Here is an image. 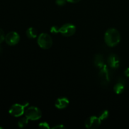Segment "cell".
Returning <instances> with one entry per match:
<instances>
[{
	"label": "cell",
	"instance_id": "1",
	"mask_svg": "<svg viewBox=\"0 0 129 129\" xmlns=\"http://www.w3.org/2000/svg\"><path fill=\"white\" fill-rule=\"evenodd\" d=\"M121 39L119 31L115 28H109L105 34V41L109 47H115L118 45Z\"/></svg>",
	"mask_w": 129,
	"mask_h": 129
},
{
	"label": "cell",
	"instance_id": "2",
	"mask_svg": "<svg viewBox=\"0 0 129 129\" xmlns=\"http://www.w3.org/2000/svg\"><path fill=\"white\" fill-rule=\"evenodd\" d=\"M37 43L43 49H49L52 47L53 40L51 36L46 33H42L38 37Z\"/></svg>",
	"mask_w": 129,
	"mask_h": 129
},
{
	"label": "cell",
	"instance_id": "3",
	"mask_svg": "<svg viewBox=\"0 0 129 129\" xmlns=\"http://www.w3.org/2000/svg\"><path fill=\"white\" fill-rule=\"evenodd\" d=\"M28 105V103H25L23 105L18 104V103L13 105L9 110V113L15 117H20L24 114L25 112V108Z\"/></svg>",
	"mask_w": 129,
	"mask_h": 129
},
{
	"label": "cell",
	"instance_id": "4",
	"mask_svg": "<svg viewBox=\"0 0 129 129\" xmlns=\"http://www.w3.org/2000/svg\"><path fill=\"white\" fill-rule=\"evenodd\" d=\"M25 117L30 120H37L42 117V112L36 107H30L25 110Z\"/></svg>",
	"mask_w": 129,
	"mask_h": 129
},
{
	"label": "cell",
	"instance_id": "5",
	"mask_svg": "<svg viewBox=\"0 0 129 129\" xmlns=\"http://www.w3.org/2000/svg\"><path fill=\"white\" fill-rule=\"evenodd\" d=\"M20 35L16 31H10L5 35V40L6 44L11 46L16 45L20 41Z\"/></svg>",
	"mask_w": 129,
	"mask_h": 129
},
{
	"label": "cell",
	"instance_id": "6",
	"mask_svg": "<svg viewBox=\"0 0 129 129\" xmlns=\"http://www.w3.org/2000/svg\"><path fill=\"white\" fill-rule=\"evenodd\" d=\"M76 32V26L71 23H66L59 28V33L65 37H71Z\"/></svg>",
	"mask_w": 129,
	"mask_h": 129
},
{
	"label": "cell",
	"instance_id": "7",
	"mask_svg": "<svg viewBox=\"0 0 129 129\" xmlns=\"http://www.w3.org/2000/svg\"><path fill=\"white\" fill-rule=\"evenodd\" d=\"M102 120L99 117L91 116L87 118L85 121V126L87 128L95 129L97 128L101 124Z\"/></svg>",
	"mask_w": 129,
	"mask_h": 129
},
{
	"label": "cell",
	"instance_id": "8",
	"mask_svg": "<svg viewBox=\"0 0 129 129\" xmlns=\"http://www.w3.org/2000/svg\"><path fill=\"white\" fill-rule=\"evenodd\" d=\"M100 78L101 82L103 84H107L109 81V74H108V70L107 66H103L100 68Z\"/></svg>",
	"mask_w": 129,
	"mask_h": 129
},
{
	"label": "cell",
	"instance_id": "9",
	"mask_svg": "<svg viewBox=\"0 0 129 129\" xmlns=\"http://www.w3.org/2000/svg\"><path fill=\"white\" fill-rule=\"evenodd\" d=\"M108 64L111 68L114 69L118 68L120 65V59L118 55L113 54L110 55L108 58Z\"/></svg>",
	"mask_w": 129,
	"mask_h": 129
},
{
	"label": "cell",
	"instance_id": "10",
	"mask_svg": "<svg viewBox=\"0 0 129 129\" xmlns=\"http://www.w3.org/2000/svg\"><path fill=\"white\" fill-rule=\"evenodd\" d=\"M69 103V101L66 98H58L55 103V106L59 109H64L66 108Z\"/></svg>",
	"mask_w": 129,
	"mask_h": 129
},
{
	"label": "cell",
	"instance_id": "11",
	"mask_svg": "<svg viewBox=\"0 0 129 129\" xmlns=\"http://www.w3.org/2000/svg\"><path fill=\"white\" fill-rule=\"evenodd\" d=\"M94 64L97 67L101 68L105 66L104 64V60H103V57L101 54H97L96 55L95 58H94Z\"/></svg>",
	"mask_w": 129,
	"mask_h": 129
},
{
	"label": "cell",
	"instance_id": "12",
	"mask_svg": "<svg viewBox=\"0 0 129 129\" xmlns=\"http://www.w3.org/2000/svg\"><path fill=\"white\" fill-rule=\"evenodd\" d=\"M26 36L29 38V39H34L37 37V31L35 30L34 28L30 27L27 29L26 31Z\"/></svg>",
	"mask_w": 129,
	"mask_h": 129
},
{
	"label": "cell",
	"instance_id": "13",
	"mask_svg": "<svg viewBox=\"0 0 129 129\" xmlns=\"http://www.w3.org/2000/svg\"><path fill=\"white\" fill-rule=\"evenodd\" d=\"M124 85H123L122 83H117V84H115V85L114 86L113 89H114L115 93L119 94H121V93L124 91Z\"/></svg>",
	"mask_w": 129,
	"mask_h": 129
},
{
	"label": "cell",
	"instance_id": "14",
	"mask_svg": "<svg viewBox=\"0 0 129 129\" xmlns=\"http://www.w3.org/2000/svg\"><path fill=\"white\" fill-rule=\"evenodd\" d=\"M29 120L26 118V117L25 118H23L20 119L18 122V125L20 128H25L26 125H27L28 123Z\"/></svg>",
	"mask_w": 129,
	"mask_h": 129
},
{
	"label": "cell",
	"instance_id": "15",
	"mask_svg": "<svg viewBox=\"0 0 129 129\" xmlns=\"http://www.w3.org/2000/svg\"><path fill=\"white\" fill-rule=\"evenodd\" d=\"M108 117V112L107 110H104L100 113L99 117L102 120H105L106 118H107V117Z\"/></svg>",
	"mask_w": 129,
	"mask_h": 129
},
{
	"label": "cell",
	"instance_id": "16",
	"mask_svg": "<svg viewBox=\"0 0 129 129\" xmlns=\"http://www.w3.org/2000/svg\"><path fill=\"white\" fill-rule=\"evenodd\" d=\"M39 127L42 128H50V126L47 122H42V123H39Z\"/></svg>",
	"mask_w": 129,
	"mask_h": 129
},
{
	"label": "cell",
	"instance_id": "17",
	"mask_svg": "<svg viewBox=\"0 0 129 129\" xmlns=\"http://www.w3.org/2000/svg\"><path fill=\"white\" fill-rule=\"evenodd\" d=\"M5 35L4 31L1 28H0V44L2 43L5 40Z\"/></svg>",
	"mask_w": 129,
	"mask_h": 129
},
{
	"label": "cell",
	"instance_id": "18",
	"mask_svg": "<svg viewBox=\"0 0 129 129\" xmlns=\"http://www.w3.org/2000/svg\"><path fill=\"white\" fill-rule=\"evenodd\" d=\"M50 32L54 33V34H57V33L59 32V27L57 26H53L50 28Z\"/></svg>",
	"mask_w": 129,
	"mask_h": 129
},
{
	"label": "cell",
	"instance_id": "19",
	"mask_svg": "<svg viewBox=\"0 0 129 129\" xmlns=\"http://www.w3.org/2000/svg\"><path fill=\"white\" fill-rule=\"evenodd\" d=\"M66 0H56L55 2H56V4L59 6H64L66 4Z\"/></svg>",
	"mask_w": 129,
	"mask_h": 129
},
{
	"label": "cell",
	"instance_id": "20",
	"mask_svg": "<svg viewBox=\"0 0 129 129\" xmlns=\"http://www.w3.org/2000/svg\"><path fill=\"white\" fill-rule=\"evenodd\" d=\"M65 128V126H64L63 125L60 124V125H55L54 126V127H52V128Z\"/></svg>",
	"mask_w": 129,
	"mask_h": 129
},
{
	"label": "cell",
	"instance_id": "21",
	"mask_svg": "<svg viewBox=\"0 0 129 129\" xmlns=\"http://www.w3.org/2000/svg\"><path fill=\"white\" fill-rule=\"evenodd\" d=\"M68 2L72 3H78L79 1H80L81 0H66Z\"/></svg>",
	"mask_w": 129,
	"mask_h": 129
},
{
	"label": "cell",
	"instance_id": "22",
	"mask_svg": "<svg viewBox=\"0 0 129 129\" xmlns=\"http://www.w3.org/2000/svg\"><path fill=\"white\" fill-rule=\"evenodd\" d=\"M124 73H125V74L126 76L129 77V68H127V69L125 71Z\"/></svg>",
	"mask_w": 129,
	"mask_h": 129
},
{
	"label": "cell",
	"instance_id": "23",
	"mask_svg": "<svg viewBox=\"0 0 129 129\" xmlns=\"http://www.w3.org/2000/svg\"><path fill=\"white\" fill-rule=\"evenodd\" d=\"M1 47H0V53H1Z\"/></svg>",
	"mask_w": 129,
	"mask_h": 129
}]
</instances>
